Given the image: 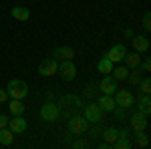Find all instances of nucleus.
I'll return each mask as SVG.
<instances>
[{
  "instance_id": "1",
  "label": "nucleus",
  "mask_w": 151,
  "mask_h": 149,
  "mask_svg": "<svg viewBox=\"0 0 151 149\" xmlns=\"http://www.w3.org/2000/svg\"><path fill=\"white\" fill-rule=\"evenodd\" d=\"M6 93H8V99H20L22 101L24 97L28 95V85L20 79H12L6 85Z\"/></svg>"
},
{
  "instance_id": "2",
  "label": "nucleus",
  "mask_w": 151,
  "mask_h": 149,
  "mask_svg": "<svg viewBox=\"0 0 151 149\" xmlns=\"http://www.w3.org/2000/svg\"><path fill=\"white\" fill-rule=\"evenodd\" d=\"M57 58H45L40 65H38V75L40 77H52V75H57Z\"/></svg>"
},
{
  "instance_id": "3",
  "label": "nucleus",
  "mask_w": 151,
  "mask_h": 149,
  "mask_svg": "<svg viewBox=\"0 0 151 149\" xmlns=\"http://www.w3.org/2000/svg\"><path fill=\"white\" fill-rule=\"evenodd\" d=\"M40 117H42L47 123H55L58 119V107L55 103H45L40 107Z\"/></svg>"
},
{
  "instance_id": "4",
  "label": "nucleus",
  "mask_w": 151,
  "mask_h": 149,
  "mask_svg": "<svg viewBox=\"0 0 151 149\" xmlns=\"http://www.w3.org/2000/svg\"><path fill=\"white\" fill-rule=\"evenodd\" d=\"M125 55H127V46L123 45V42H117V45L111 46V50H109V53H107L105 57L109 58L111 63H121Z\"/></svg>"
},
{
  "instance_id": "5",
  "label": "nucleus",
  "mask_w": 151,
  "mask_h": 149,
  "mask_svg": "<svg viewBox=\"0 0 151 149\" xmlns=\"http://www.w3.org/2000/svg\"><path fill=\"white\" fill-rule=\"evenodd\" d=\"M57 71L65 81H73L75 77H77V67H75L73 60H63V65H60Z\"/></svg>"
},
{
  "instance_id": "6",
  "label": "nucleus",
  "mask_w": 151,
  "mask_h": 149,
  "mask_svg": "<svg viewBox=\"0 0 151 149\" xmlns=\"http://www.w3.org/2000/svg\"><path fill=\"white\" fill-rule=\"evenodd\" d=\"M87 127H89V121H87L85 117H73V119H69V131L75 133V135L85 133Z\"/></svg>"
},
{
  "instance_id": "7",
  "label": "nucleus",
  "mask_w": 151,
  "mask_h": 149,
  "mask_svg": "<svg viewBox=\"0 0 151 149\" xmlns=\"http://www.w3.org/2000/svg\"><path fill=\"white\" fill-rule=\"evenodd\" d=\"M101 117H103V111H101V107H99L97 103H91V105L85 107V119H87V121H91V123H99Z\"/></svg>"
},
{
  "instance_id": "8",
  "label": "nucleus",
  "mask_w": 151,
  "mask_h": 149,
  "mask_svg": "<svg viewBox=\"0 0 151 149\" xmlns=\"http://www.w3.org/2000/svg\"><path fill=\"white\" fill-rule=\"evenodd\" d=\"M8 129L14 135H20L26 131V119H22V115H14V119H8Z\"/></svg>"
},
{
  "instance_id": "9",
  "label": "nucleus",
  "mask_w": 151,
  "mask_h": 149,
  "mask_svg": "<svg viewBox=\"0 0 151 149\" xmlns=\"http://www.w3.org/2000/svg\"><path fill=\"white\" fill-rule=\"evenodd\" d=\"M113 95H115V103L119 105V107H125V109L131 107L133 101H135V99H133V95H131L129 91H119V89H117Z\"/></svg>"
},
{
  "instance_id": "10",
  "label": "nucleus",
  "mask_w": 151,
  "mask_h": 149,
  "mask_svg": "<svg viewBox=\"0 0 151 149\" xmlns=\"http://www.w3.org/2000/svg\"><path fill=\"white\" fill-rule=\"evenodd\" d=\"M131 42H133V50L135 53H147L149 50V38L143 35H135L133 38H131Z\"/></svg>"
},
{
  "instance_id": "11",
  "label": "nucleus",
  "mask_w": 151,
  "mask_h": 149,
  "mask_svg": "<svg viewBox=\"0 0 151 149\" xmlns=\"http://www.w3.org/2000/svg\"><path fill=\"white\" fill-rule=\"evenodd\" d=\"M99 89L103 91V95H113L117 91V81L113 79V75H105V79L101 81Z\"/></svg>"
},
{
  "instance_id": "12",
  "label": "nucleus",
  "mask_w": 151,
  "mask_h": 149,
  "mask_svg": "<svg viewBox=\"0 0 151 149\" xmlns=\"http://www.w3.org/2000/svg\"><path fill=\"white\" fill-rule=\"evenodd\" d=\"M131 129H135V131H145L147 129V115L143 113H137L131 117Z\"/></svg>"
},
{
  "instance_id": "13",
  "label": "nucleus",
  "mask_w": 151,
  "mask_h": 149,
  "mask_svg": "<svg viewBox=\"0 0 151 149\" xmlns=\"http://www.w3.org/2000/svg\"><path fill=\"white\" fill-rule=\"evenodd\" d=\"M52 55H55V58L73 60V58H75V48H70V46H57V48L52 50Z\"/></svg>"
},
{
  "instance_id": "14",
  "label": "nucleus",
  "mask_w": 151,
  "mask_h": 149,
  "mask_svg": "<svg viewBox=\"0 0 151 149\" xmlns=\"http://www.w3.org/2000/svg\"><path fill=\"white\" fill-rule=\"evenodd\" d=\"M10 14H12V18L18 20V22H26V20L30 18V10H28L26 6H14L10 10Z\"/></svg>"
},
{
  "instance_id": "15",
  "label": "nucleus",
  "mask_w": 151,
  "mask_h": 149,
  "mask_svg": "<svg viewBox=\"0 0 151 149\" xmlns=\"http://www.w3.org/2000/svg\"><path fill=\"white\" fill-rule=\"evenodd\" d=\"M97 105H99V107H101V111H107V113H111V111H113V109H115V97H113V95H103V97H101V99H99V101H97Z\"/></svg>"
},
{
  "instance_id": "16",
  "label": "nucleus",
  "mask_w": 151,
  "mask_h": 149,
  "mask_svg": "<svg viewBox=\"0 0 151 149\" xmlns=\"http://www.w3.org/2000/svg\"><path fill=\"white\" fill-rule=\"evenodd\" d=\"M133 103L137 105V111L143 115H149L151 113V99L149 95H143V97H139L137 101H133Z\"/></svg>"
},
{
  "instance_id": "17",
  "label": "nucleus",
  "mask_w": 151,
  "mask_h": 149,
  "mask_svg": "<svg viewBox=\"0 0 151 149\" xmlns=\"http://www.w3.org/2000/svg\"><path fill=\"white\" fill-rule=\"evenodd\" d=\"M123 60H125V65L129 67V71H133V69H139V63H141V57H139V53H127L125 57H123Z\"/></svg>"
},
{
  "instance_id": "18",
  "label": "nucleus",
  "mask_w": 151,
  "mask_h": 149,
  "mask_svg": "<svg viewBox=\"0 0 151 149\" xmlns=\"http://www.w3.org/2000/svg\"><path fill=\"white\" fill-rule=\"evenodd\" d=\"M12 141H14V133H12L8 127L0 129V145L2 147H8V145H12Z\"/></svg>"
},
{
  "instance_id": "19",
  "label": "nucleus",
  "mask_w": 151,
  "mask_h": 149,
  "mask_svg": "<svg viewBox=\"0 0 151 149\" xmlns=\"http://www.w3.org/2000/svg\"><path fill=\"white\" fill-rule=\"evenodd\" d=\"M97 71H99L101 75H111V71H113V63H111L107 57H103L99 63H97Z\"/></svg>"
},
{
  "instance_id": "20",
  "label": "nucleus",
  "mask_w": 151,
  "mask_h": 149,
  "mask_svg": "<svg viewBox=\"0 0 151 149\" xmlns=\"http://www.w3.org/2000/svg\"><path fill=\"white\" fill-rule=\"evenodd\" d=\"M111 75H113V79L115 81H127V75H129V67H117V69L111 71Z\"/></svg>"
},
{
  "instance_id": "21",
  "label": "nucleus",
  "mask_w": 151,
  "mask_h": 149,
  "mask_svg": "<svg viewBox=\"0 0 151 149\" xmlns=\"http://www.w3.org/2000/svg\"><path fill=\"white\" fill-rule=\"evenodd\" d=\"M103 137H105V143H107V145H113V143L117 141V137H119V129H115V127H109V129L105 131Z\"/></svg>"
},
{
  "instance_id": "22",
  "label": "nucleus",
  "mask_w": 151,
  "mask_h": 149,
  "mask_svg": "<svg viewBox=\"0 0 151 149\" xmlns=\"http://www.w3.org/2000/svg\"><path fill=\"white\" fill-rule=\"evenodd\" d=\"M137 133V137H135V145L137 147H149V135L145 133V131H135Z\"/></svg>"
},
{
  "instance_id": "23",
  "label": "nucleus",
  "mask_w": 151,
  "mask_h": 149,
  "mask_svg": "<svg viewBox=\"0 0 151 149\" xmlns=\"http://www.w3.org/2000/svg\"><path fill=\"white\" fill-rule=\"evenodd\" d=\"M8 105H10V113L12 115H22L24 113V103L20 101V99H12Z\"/></svg>"
},
{
  "instance_id": "24",
  "label": "nucleus",
  "mask_w": 151,
  "mask_h": 149,
  "mask_svg": "<svg viewBox=\"0 0 151 149\" xmlns=\"http://www.w3.org/2000/svg\"><path fill=\"white\" fill-rule=\"evenodd\" d=\"M113 147H117V149H129V147H131V141H129L127 135H119L117 141L113 143Z\"/></svg>"
},
{
  "instance_id": "25",
  "label": "nucleus",
  "mask_w": 151,
  "mask_h": 149,
  "mask_svg": "<svg viewBox=\"0 0 151 149\" xmlns=\"http://www.w3.org/2000/svg\"><path fill=\"white\" fill-rule=\"evenodd\" d=\"M127 81L131 83V85H139V81H141V73H139V69H133V71H129Z\"/></svg>"
},
{
  "instance_id": "26",
  "label": "nucleus",
  "mask_w": 151,
  "mask_h": 149,
  "mask_svg": "<svg viewBox=\"0 0 151 149\" xmlns=\"http://www.w3.org/2000/svg\"><path fill=\"white\" fill-rule=\"evenodd\" d=\"M139 85H141V93H143V95H149L151 93V81L149 79L139 81Z\"/></svg>"
},
{
  "instance_id": "27",
  "label": "nucleus",
  "mask_w": 151,
  "mask_h": 149,
  "mask_svg": "<svg viewBox=\"0 0 151 149\" xmlns=\"http://www.w3.org/2000/svg\"><path fill=\"white\" fill-rule=\"evenodd\" d=\"M141 24H143V28H145L147 32L151 30V14H149V12H145V14H143V18H141Z\"/></svg>"
},
{
  "instance_id": "28",
  "label": "nucleus",
  "mask_w": 151,
  "mask_h": 149,
  "mask_svg": "<svg viewBox=\"0 0 151 149\" xmlns=\"http://www.w3.org/2000/svg\"><path fill=\"white\" fill-rule=\"evenodd\" d=\"M139 65H141V69L145 71V73H149V71H151V60H149V58H145V60L139 63Z\"/></svg>"
},
{
  "instance_id": "29",
  "label": "nucleus",
  "mask_w": 151,
  "mask_h": 149,
  "mask_svg": "<svg viewBox=\"0 0 151 149\" xmlns=\"http://www.w3.org/2000/svg\"><path fill=\"white\" fill-rule=\"evenodd\" d=\"M8 101V93H6V89H0V103H6Z\"/></svg>"
},
{
  "instance_id": "30",
  "label": "nucleus",
  "mask_w": 151,
  "mask_h": 149,
  "mask_svg": "<svg viewBox=\"0 0 151 149\" xmlns=\"http://www.w3.org/2000/svg\"><path fill=\"white\" fill-rule=\"evenodd\" d=\"M4 127H8V117L6 115H0V129H4Z\"/></svg>"
},
{
  "instance_id": "31",
  "label": "nucleus",
  "mask_w": 151,
  "mask_h": 149,
  "mask_svg": "<svg viewBox=\"0 0 151 149\" xmlns=\"http://www.w3.org/2000/svg\"><path fill=\"white\" fill-rule=\"evenodd\" d=\"M123 35L127 36V38H133V36H135V32H133L131 28H125V30H123Z\"/></svg>"
},
{
  "instance_id": "32",
  "label": "nucleus",
  "mask_w": 151,
  "mask_h": 149,
  "mask_svg": "<svg viewBox=\"0 0 151 149\" xmlns=\"http://www.w3.org/2000/svg\"><path fill=\"white\" fill-rule=\"evenodd\" d=\"M75 147H87V141H83V139L75 141Z\"/></svg>"
}]
</instances>
